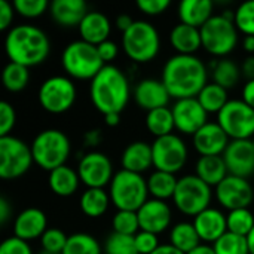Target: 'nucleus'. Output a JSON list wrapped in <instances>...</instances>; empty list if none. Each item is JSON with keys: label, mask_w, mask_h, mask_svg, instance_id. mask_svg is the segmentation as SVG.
<instances>
[{"label": "nucleus", "mask_w": 254, "mask_h": 254, "mask_svg": "<svg viewBox=\"0 0 254 254\" xmlns=\"http://www.w3.org/2000/svg\"><path fill=\"white\" fill-rule=\"evenodd\" d=\"M208 70L196 55L176 54L167 60L162 68V77L171 98H193L208 83Z\"/></svg>", "instance_id": "obj_1"}, {"label": "nucleus", "mask_w": 254, "mask_h": 254, "mask_svg": "<svg viewBox=\"0 0 254 254\" xmlns=\"http://www.w3.org/2000/svg\"><path fill=\"white\" fill-rule=\"evenodd\" d=\"M4 51L12 63L31 67L48 58L51 42L42 28L31 24H19L7 31Z\"/></svg>", "instance_id": "obj_2"}, {"label": "nucleus", "mask_w": 254, "mask_h": 254, "mask_svg": "<svg viewBox=\"0 0 254 254\" xmlns=\"http://www.w3.org/2000/svg\"><path fill=\"white\" fill-rule=\"evenodd\" d=\"M129 94L131 89L127 76L113 64H106L89 85L91 101L103 116L107 113H121L128 104Z\"/></svg>", "instance_id": "obj_3"}, {"label": "nucleus", "mask_w": 254, "mask_h": 254, "mask_svg": "<svg viewBox=\"0 0 254 254\" xmlns=\"http://www.w3.org/2000/svg\"><path fill=\"white\" fill-rule=\"evenodd\" d=\"M109 196L118 211H138L149 196L147 179L137 173L119 170L109 185Z\"/></svg>", "instance_id": "obj_4"}, {"label": "nucleus", "mask_w": 254, "mask_h": 254, "mask_svg": "<svg viewBox=\"0 0 254 254\" xmlns=\"http://www.w3.org/2000/svg\"><path fill=\"white\" fill-rule=\"evenodd\" d=\"M61 64L70 77L80 80H92L106 65L98 54L97 46L82 39L74 40L64 48Z\"/></svg>", "instance_id": "obj_5"}, {"label": "nucleus", "mask_w": 254, "mask_h": 254, "mask_svg": "<svg viewBox=\"0 0 254 254\" xmlns=\"http://www.w3.org/2000/svg\"><path fill=\"white\" fill-rule=\"evenodd\" d=\"M30 147L34 162L46 171H52L61 165H65L71 150L68 137L55 128L40 131L33 138Z\"/></svg>", "instance_id": "obj_6"}, {"label": "nucleus", "mask_w": 254, "mask_h": 254, "mask_svg": "<svg viewBox=\"0 0 254 254\" xmlns=\"http://www.w3.org/2000/svg\"><path fill=\"white\" fill-rule=\"evenodd\" d=\"M122 48L132 61L149 63L159 54L161 36L153 24L137 19L122 33Z\"/></svg>", "instance_id": "obj_7"}, {"label": "nucleus", "mask_w": 254, "mask_h": 254, "mask_svg": "<svg viewBox=\"0 0 254 254\" xmlns=\"http://www.w3.org/2000/svg\"><path fill=\"white\" fill-rule=\"evenodd\" d=\"M199 30L202 48L214 57H225L237 48L238 28L235 21L222 13L213 15Z\"/></svg>", "instance_id": "obj_8"}, {"label": "nucleus", "mask_w": 254, "mask_h": 254, "mask_svg": "<svg viewBox=\"0 0 254 254\" xmlns=\"http://www.w3.org/2000/svg\"><path fill=\"white\" fill-rule=\"evenodd\" d=\"M211 198V186L202 182L196 174H188L179 179L173 202L180 213L195 217L210 207Z\"/></svg>", "instance_id": "obj_9"}, {"label": "nucleus", "mask_w": 254, "mask_h": 254, "mask_svg": "<svg viewBox=\"0 0 254 254\" xmlns=\"http://www.w3.org/2000/svg\"><path fill=\"white\" fill-rule=\"evenodd\" d=\"M34 162L31 147L15 135L0 137V177L13 180L24 176Z\"/></svg>", "instance_id": "obj_10"}, {"label": "nucleus", "mask_w": 254, "mask_h": 254, "mask_svg": "<svg viewBox=\"0 0 254 254\" xmlns=\"http://www.w3.org/2000/svg\"><path fill=\"white\" fill-rule=\"evenodd\" d=\"M217 124L231 140H252L254 137V109L243 100H229L217 113Z\"/></svg>", "instance_id": "obj_11"}, {"label": "nucleus", "mask_w": 254, "mask_h": 254, "mask_svg": "<svg viewBox=\"0 0 254 254\" xmlns=\"http://www.w3.org/2000/svg\"><path fill=\"white\" fill-rule=\"evenodd\" d=\"M37 97L43 110L60 115L74 104L76 86L67 76H51L42 82Z\"/></svg>", "instance_id": "obj_12"}, {"label": "nucleus", "mask_w": 254, "mask_h": 254, "mask_svg": "<svg viewBox=\"0 0 254 254\" xmlns=\"http://www.w3.org/2000/svg\"><path fill=\"white\" fill-rule=\"evenodd\" d=\"M153 167L155 170L176 174L188 161V146L176 134H168L155 138L152 143Z\"/></svg>", "instance_id": "obj_13"}, {"label": "nucleus", "mask_w": 254, "mask_h": 254, "mask_svg": "<svg viewBox=\"0 0 254 254\" xmlns=\"http://www.w3.org/2000/svg\"><path fill=\"white\" fill-rule=\"evenodd\" d=\"M217 202L228 211L249 208L253 202L254 190L249 179L229 174L214 190Z\"/></svg>", "instance_id": "obj_14"}, {"label": "nucleus", "mask_w": 254, "mask_h": 254, "mask_svg": "<svg viewBox=\"0 0 254 254\" xmlns=\"http://www.w3.org/2000/svg\"><path fill=\"white\" fill-rule=\"evenodd\" d=\"M80 182L86 188H101L110 185L115 173L112 161L101 152H89L82 156L77 165Z\"/></svg>", "instance_id": "obj_15"}, {"label": "nucleus", "mask_w": 254, "mask_h": 254, "mask_svg": "<svg viewBox=\"0 0 254 254\" xmlns=\"http://www.w3.org/2000/svg\"><path fill=\"white\" fill-rule=\"evenodd\" d=\"M171 110L174 116L176 129H179L182 134L193 135L208 122V113L201 106L196 97L176 100Z\"/></svg>", "instance_id": "obj_16"}, {"label": "nucleus", "mask_w": 254, "mask_h": 254, "mask_svg": "<svg viewBox=\"0 0 254 254\" xmlns=\"http://www.w3.org/2000/svg\"><path fill=\"white\" fill-rule=\"evenodd\" d=\"M222 156L229 174L243 179L254 176V147L252 140H231Z\"/></svg>", "instance_id": "obj_17"}, {"label": "nucleus", "mask_w": 254, "mask_h": 254, "mask_svg": "<svg viewBox=\"0 0 254 254\" xmlns=\"http://www.w3.org/2000/svg\"><path fill=\"white\" fill-rule=\"evenodd\" d=\"M192 141L201 156H222L231 138L217 122H207L192 135Z\"/></svg>", "instance_id": "obj_18"}, {"label": "nucleus", "mask_w": 254, "mask_h": 254, "mask_svg": "<svg viewBox=\"0 0 254 254\" xmlns=\"http://www.w3.org/2000/svg\"><path fill=\"white\" fill-rule=\"evenodd\" d=\"M138 222H140V231L152 232L155 235L164 232L168 229L171 223V208L167 204V201L159 199H147L140 210L137 211Z\"/></svg>", "instance_id": "obj_19"}, {"label": "nucleus", "mask_w": 254, "mask_h": 254, "mask_svg": "<svg viewBox=\"0 0 254 254\" xmlns=\"http://www.w3.org/2000/svg\"><path fill=\"white\" fill-rule=\"evenodd\" d=\"M132 97L137 106L147 112L159 107H167L171 98L164 82L161 79H153V77L140 80L134 88Z\"/></svg>", "instance_id": "obj_20"}, {"label": "nucleus", "mask_w": 254, "mask_h": 254, "mask_svg": "<svg viewBox=\"0 0 254 254\" xmlns=\"http://www.w3.org/2000/svg\"><path fill=\"white\" fill-rule=\"evenodd\" d=\"M192 223L201 241L205 244H214L222 235L228 232L226 214L213 207H208L207 210L195 216Z\"/></svg>", "instance_id": "obj_21"}, {"label": "nucleus", "mask_w": 254, "mask_h": 254, "mask_svg": "<svg viewBox=\"0 0 254 254\" xmlns=\"http://www.w3.org/2000/svg\"><path fill=\"white\" fill-rule=\"evenodd\" d=\"M48 229L46 214L39 208H27L21 211L13 222V237L22 241L40 238Z\"/></svg>", "instance_id": "obj_22"}, {"label": "nucleus", "mask_w": 254, "mask_h": 254, "mask_svg": "<svg viewBox=\"0 0 254 254\" xmlns=\"http://www.w3.org/2000/svg\"><path fill=\"white\" fill-rule=\"evenodd\" d=\"M77 28H79V34H80L82 40L97 46V45L109 40L112 24H110V19L107 18V15H104L103 12L89 10Z\"/></svg>", "instance_id": "obj_23"}, {"label": "nucleus", "mask_w": 254, "mask_h": 254, "mask_svg": "<svg viewBox=\"0 0 254 254\" xmlns=\"http://www.w3.org/2000/svg\"><path fill=\"white\" fill-rule=\"evenodd\" d=\"M52 19L63 27H79L89 12L83 0H54L49 4Z\"/></svg>", "instance_id": "obj_24"}, {"label": "nucleus", "mask_w": 254, "mask_h": 254, "mask_svg": "<svg viewBox=\"0 0 254 254\" xmlns=\"http://www.w3.org/2000/svg\"><path fill=\"white\" fill-rule=\"evenodd\" d=\"M122 170L141 174L153 167V153L152 144L146 141H134L128 144L121 156Z\"/></svg>", "instance_id": "obj_25"}, {"label": "nucleus", "mask_w": 254, "mask_h": 254, "mask_svg": "<svg viewBox=\"0 0 254 254\" xmlns=\"http://www.w3.org/2000/svg\"><path fill=\"white\" fill-rule=\"evenodd\" d=\"M170 43L177 54L193 55L202 46L201 30L180 22L170 31Z\"/></svg>", "instance_id": "obj_26"}, {"label": "nucleus", "mask_w": 254, "mask_h": 254, "mask_svg": "<svg viewBox=\"0 0 254 254\" xmlns=\"http://www.w3.org/2000/svg\"><path fill=\"white\" fill-rule=\"evenodd\" d=\"M211 0H183L177 7L180 22L201 28L214 13Z\"/></svg>", "instance_id": "obj_27"}, {"label": "nucleus", "mask_w": 254, "mask_h": 254, "mask_svg": "<svg viewBox=\"0 0 254 254\" xmlns=\"http://www.w3.org/2000/svg\"><path fill=\"white\" fill-rule=\"evenodd\" d=\"M195 174L211 188H216L229 176L223 156H199L195 165Z\"/></svg>", "instance_id": "obj_28"}, {"label": "nucleus", "mask_w": 254, "mask_h": 254, "mask_svg": "<svg viewBox=\"0 0 254 254\" xmlns=\"http://www.w3.org/2000/svg\"><path fill=\"white\" fill-rule=\"evenodd\" d=\"M48 183L51 190L58 196H70L73 195L80 183L77 170H73L68 165H61L52 171H49Z\"/></svg>", "instance_id": "obj_29"}, {"label": "nucleus", "mask_w": 254, "mask_h": 254, "mask_svg": "<svg viewBox=\"0 0 254 254\" xmlns=\"http://www.w3.org/2000/svg\"><path fill=\"white\" fill-rule=\"evenodd\" d=\"M110 202L109 190L101 188H86L80 196V210L85 216L97 219L107 211Z\"/></svg>", "instance_id": "obj_30"}, {"label": "nucleus", "mask_w": 254, "mask_h": 254, "mask_svg": "<svg viewBox=\"0 0 254 254\" xmlns=\"http://www.w3.org/2000/svg\"><path fill=\"white\" fill-rule=\"evenodd\" d=\"M201 238L190 222H179L170 231V244L185 254L193 252L201 246Z\"/></svg>", "instance_id": "obj_31"}, {"label": "nucleus", "mask_w": 254, "mask_h": 254, "mask_svg": "<svg viewBox=\"0 0 254 254\" xmlns=\"http://www.w3.org/2000/svg\"><path fill=\"white\" fill-rule=\"evenodd\" d=\"M177 183H179V179L176 177V174L155 170L147 179L149 195L153 199H159V201L173 199Z\"/></svg>", "instance_id": "obj_32"}, {"label": "nucleus", "mask_w": 254, "mask_h": 254, "mask_svg": "<svg viewBox=\"0 0 254 254\" xmlns=\"http://www.w3.org/2000/svg\"><path fill=\"white\" fill-rule=\"evenodd\" d=\"M146 127L152 135L156 138L173 134V129L176 128L173 110L168 107H159L155 110L147 112L146 115Z\"/></svg>", "instance_id": "obj_33"}, {"label": "nucleus", "mask_w": 254, "mask_h": 254, "mask_svg": "<svg viewBox=\"0 0 254 254\" xmlns=\"http://www.w3.org/2000/svg\"><path fill=\"white\" fill-rule=\"evenodd\" d=\"M196 98L201 103V106L205 109L207 113H219L229 101L228 89H225L223 86H220L214 82L207 83L202 88V91L198 94Z\"/></svg>", "instance_id": "obj_34"}, {"label": "nucleus", "mask_w": 254, "mask_h": 254, "mask_svg": "<svg viewBox=\"0 0 254 254\" xmlns=\"http://www.w3.org/2000/svg\"><path fill=\"white\" fill-rule=\"evenodd\" d=\"M213 82L223 86L225 89L234 88L241 77V67L237 65L235 61L223 58L213 64Z\"/></svg>", "instance_id": "obj_35"}, {"label": "nucleus", "mask_w": 254, "mask_h": 254, "mask_svg": "<svg viewBox=\"0 0 254 254\" xmlns=\"http://www.w3.org/2000/svg\"><path fill=\"white\" fill-rule=\"evenodd\" d=\"M100 243L89 234L77 232L68 237L67 244L61 254H101Z\"/></svg>", "instance_id": "obj_36"}, {"label": "nucleus", "mask_w": 254, "mask_h": 254, "mask_svg": "<svg viewBox=\"0 0 254 254\" xmlns=\"http://www.w3.org/2000/svg\"><path fill=\"white\" fill-rule=\"evenodd\" d=\"M1 79H3V85L7 91H10V92L22 91L27 86L28 79H30L28 67L9 61L3 68Z\"/></svg>", "instance_id": "obj_37"}, {"label": "nucleus", "mask_w": 254, "mask_h": 254, "mask_svg": "<svg viewBox=\"0 0 254 254\" xmlns=\"http://www.w3.org/2000/svg\"><path fill=\"white\" fill-rule=\"evenodd\" d=\"M228 232L247 237L254 228V214L250 208H238L226 214Z\"/></svg>", "instance_id": "obj_38"}, {"label": "nucleus", "mask_w": 254, "mask_h": 254, "mask_svg": "<svg viewBox=\"0 0 254 254\" xmlns=\"http://www.w3.org/2000/svg\"><path fill=\"white\" fill-rule=\"evenodd\" d=\"M213 250L216 254H250L247 237H241L232 232L222 235L213 244Z\"/></svg>", "instance_id": "obj_39"}, {"label": "nucleus", "mask_w": 254, "mask_h": 254, "mask_svg": "<svg viewBox=\"0 0 254 254\" xmlns=\"http://www.w3.org/2000/svg\"><path fill=\"white\" fill-rule=\"evenodd\" d=\"M112 228L113 232L134 237L140 232V222L137 211H116V214L112 219Z\"/></svg>", "instance_id": "obj_40"}, {"label": "nucleus", "mask_w": 254, "mask_h": 254, "mask_svg": "<svg viewBox=\"0 0 254 254\" xmlns=\"http://www.w3.org/2000/svg\"><path fill=\"white\" fill-rule=\"evenodd\" d=\"M104 254H138L134 237L112 232L104 243Z\"/></svg>", "instance_id": "obj_41"}, {"label": "nucleus", "mask_w": 254, "mask_h": 254, "mask_svg": "<svg viewBox=\"0 0 254 254\" xmlns=\"http://www.w3.org/2000/svg\"><path fill=\"white\" fill-rule=\"evenodd\" d=\"M235 25L246 36H254V0L241 3L235 10Z\"/></svg>", "instance_id": "obj_42"}, {"label": "nucleus", "mask_w": 254, "mask_h": 254, "mask_svg": "<svg viewBox=\"0 0 254 254\" xmlns=\"http://www.w3.org/2000/svg\"><path fill=\"white\" fill-rule=\"evenodd\" d=\"M68 237L57 228H48L46 232L40 237V246L42 250L49 252V253L61 254L65 244H67Z\"/></svg>", "instance_id": "obj_43"}, {"label": "nucleus", "mask_w": 254, "mask_h": 254, "mask_svg": "<svg viewBox=\"0 0 254 254\" xmlns=\"http://www.w3.org/2000/svg\"><path fill=\"white\" fill-rule=\"evenodd\" d=\"M15 12L25 18H37L46 12L49 7L46 0H15L13 3Z\"/></svg>", "instance_id": "obj_44"}, {"label": "nucleus", "mask_w": 254, "mask_h": 254, "mask_svg": "<svg viewBox=\"0 0 254 254\" xmlns=\"http://www.w3.org/2000/svg\"><path fill=\"white\" fill-rule=\"evenodd\" d=\"M16 122V113L12 104L7 101L0 103V137L10 135V131L13 129Z\"/></svg>", "instance_id": "obj_45"}, {"label": "nucleus", "mask_w": 254, "mask_h": 254, "mask_svg": "<svg viewBox=\"0 0 254 254\" xmlns=\"http://www.w3.org/2000/svg\"><path fill=\"white\" fill-rule=\"evenodd\" d=\"M134 240H135V247H137L138 254H152L159 247L158 235L152 232L140 231L137 235H134Z\"/></svg>", "instance_id": "obj_46"}, {"label": "nucleus", "mask_w": 254, "mask_h": 254, "mask_svg": "<svg viewBox=\"0 0 254 254\" xmlns=\"http://www.w3.org/2000/svg\"><path fill=\"white\" fill-rule=\"evenodd\" d=\"M0 254H33L27 241H22L16 237L6 238L0 244Z\"/></svg>", "instance_id": "obj_47"}, {"label": "nucleus", "mask_w": 254, "mask_h": 254, "mask_svg": "<svg viewBox=\"0 0 254 254\" xmlns=\"http://www.w3.org/2000/svg\"><path fill=\"white\" fill-rule=\"evenodd\" d=\"M170 0H138L137 7L146 15H161L170 7Z\"/></svg>", "instance_id": "obj_48"}, {"label": "nucleus", "mask_w": 254, "mask_h": 254, "mask_svg": "<svg viewBox=\"0 0 254 254\" xmlns=\"http://www.w3.org/2000/svg\"><path fill=\"white\" fill-rule=\"evenodd\" d=\"M97 49H98V54L104 64H110L118 57V52H119V46L110 39L97 45Z\"/></svg>", "instance_id": "obj_49"}, {"label": "nucleus", "mask_w": 254, "mask_h": 254, "mask_svg": "<svg viewBox=\"0 0 254 254\" xmlns=\"http://www.w3.org/2000/svg\"><path fill=\"white\" fill-rule=\"evenodd\" d=\"M15 7L7 0H0V30H6L13 19Z\"/></svg>", "instance_id": "obj_50"}, {"label": "nucleus", "mask_w": 254, "mask_h": 254, "mask_svg": "<svg viewBox=\"0 0 254 254\" xmlns=\"http://www.w3.org/2000/svg\"><path fill=\"white\" fill-rule=\"evenodd\" d=\"M243 101H246L250 107L254 109V79L247 80L243 86Z\"/></svg>", "instance_id": "obj_51"}, {"label": "nucleus", "mask_w": 254, "mask_h": 254, "mask_svg": "<svg viewBox=\"0 0 254 254\" xmlns=\"http://www.w3.org/2000/svg\"><path fill=\"white\" fill-rule=\"evenodd\" d=\"M10 214H12V207H10V204H9V201H7L4 196H1V198H0V225H1V226H4V225L7 223Z\"/></svg>", "instance_id": "obj_52"}, {"label": "nucleus", "mask_w": 254, "mask_h": 254, "mask_svg": "<svg viewBox=\"0 0 254 254\" xmlns=\"http://www.w3.org/2000/svg\"><path fill=\"white\" fill-rule=\"evenodd\" d=\"M241 73L243 76L247 77V80H253L254 79V55H249L247 58H244L243 64H241Z\"/></svg>", "instance_id": "obj_53"}, {"label": "nucleus", "mask_w": 254, "mask_h": 254, "mask_svg": "<svg viewBox=\"0 0 254 254\" xmlns=\"http://www.w3.org/2000/svg\"><path fill=\"white\" fill-rule=\"evenodd\" d=\"M116 27L122 31V33H125L132 24H134V19H132V16L131 15H128V13H121V15H118L116 16Z\"/></svg>", "instance_id": "obj_54"}, {"label": "nucleus", "mask_w": 254, "mask_h": 254, "mask_svg": "<svg viewBox=\"0 0 254 254\" xmlns=\"http://www.w3.org/2000/svg\"><path fill=\"white\" fill-rule=\"evenodd\" d=\"M83 140L88 146H97L101 141V131L100 129H89L85 132Z\"/></svg>", "instance_id": "obj_55"}, {"label": "nucleus", "mask_w": 254, "mask_h": 254, "mask_svg": "<svg viewBox=\"0 0 254 254\" xmlns=\"http://www.w3.org/2000/svg\"><path fill=\"white\" fill-rule=\"evenodd\" d=\"M152 254H185L183 252H180L179 249H176L174 246L168 244H159V247L153 252Z\"/></svg>", "instance_id": "obj_56"}, {"label": "nucleus", "mask_w": 254, "mask_h": 254, "mask_svg": "<svg viewBox=\"0 0 254 254\" xmlns=\"http://www.w3.org/2000/svg\"><path fill=\"white\" fill-rule=\"evenodd\" d=\"M104 122L107 127H116L121 122V113H107L104 115Z\"/></svg>", "instance_id": "obj_57"}, {"label": "nucleus", "mask_w": 254, "mask_h": 254, "mask_svg": "<svg viewBox=\"0 0 254 254\" xmlns=\"http://www.w3.org/2000/svg\"><path fill=\"white\" fill-rule=\"evenodd\" d=\"M243 48L246 52H249L250 55L254 54V36H244L243 40Z\"/></svg>", "instance_id": "obj_58"}, {"label": "nucleus", "mask_w": 254, "mask_h": 254, "mask_svg": "<svg viewBox=\"0 0 254 254\" xmlns=\"http://www.w3.org/2000/svg\"><path fill=\"white\" fill-rule=\"evenodd\" d=\"M188 254H216L213 250V246H208V244H201L199 247H196L193 252Z\"/></svg>", "instance_id": "obj_59"}, {"label": "nucleus", "mask_w": 254, "mask_h": 254, "mask_svg": "<svg viewBox=\"0 0 254 254\" xmlns=\"http://www.w3.org/2000/svg\"><path fill=\"white\" fill-rule=\"evenodd\" d=\"M247 244H249V252H250V254H254V228L253 231L247 235Z\"/></svg>", "instance_id": "obj_60"}, {"label": "nucleus", "mask_w": 254, "mask_h": 254, "mask_svg": "<svg viewBox=\"0 0 254 254\" xmlns=\"http://www.w3.org/2000/svg\"><path fill=\"white\" fill-rule=\"evenodd\" d=\"M39 254H57V253H49V252H45V250H42Z\"/></svg>", "instance_id": "obj_61"}, {"label": "nucleus", "mask_w": 254, "mask_h": 254, "mask_svg": "<svg viewBox=\"0 0 254 254\" xmlns=\"http://www.w3.org/2000/svg\"><path fill=\"white\" fill-rule=\"evenodd\" d=\"M252 143H253V147H254V137H253V138H252Z\"/></svg>", "instance_id": "obj_62"}]
</instances>
